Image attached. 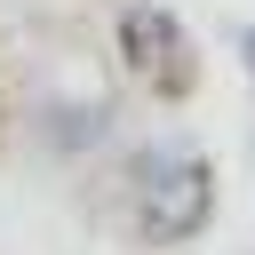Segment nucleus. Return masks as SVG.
<instances>
[{
  "instance_id": "1",
  "label": "nucleus",
  "mask_w": 255,
  "mask_h": 255,
  "mask_svg": "<svg viewBox=\"0 0 255 255\" xmlns=\"http://www.w3.org/2000/svg\"><path fill=\"white\" fill-rule=\"evenodd\" d=\"M215 215V167L199 151H135V191H128V231L143 247H183Z\"/></svg>"
},
{
  "instance_id": "2",
  "label": "nucleus",
  "mask_w": 255,
  "mask_h": 255,
  "mask_svg": "<svg viewBox=\"0 0 255 255\" xmlns=\"http://www.w3.org/2000/svg\"><path fill=\"white\" fill-rule=\"evenodd\" d=\"M104 120H112L104 104H48V120H40V128H48V143H64V151H88Z\"/></svg>"
}]
</instances>
